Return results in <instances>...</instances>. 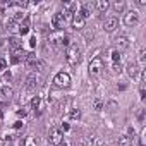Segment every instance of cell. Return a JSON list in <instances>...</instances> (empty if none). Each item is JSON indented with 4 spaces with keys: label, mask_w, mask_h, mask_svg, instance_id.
Instances as JSON below:
<instances>
[{
    "label": "cell",
    "mask_w": 146,
    "mask_h": 146,
    "mask_svg": "<svg viewBox=\"0 0 146 146\" xmlns=\"http://www.w3.org/2000/svg\"><path fill=\"white\" fill-rule=\"evenodd\" d=\"M91 11H93V5L86 2V4H83V5H81V11H79V14H81L84 19H88V17L91 16Z\"/></svg>",
    "instance_id": "obj_13"
},
{
    "label": "cell",
    "mask_w": 146,
    "mask_h": 146,
    "mask_svg": "<svg viewBox=\"0 0 146 146\" xmlns=\"http://www.w3.org/2000/svg\"><path fill=\"white\" fill-rule=\"evenodd\" d=\"M137 119H139V122H143V120H144V110H143V108L137 112Z\"/></svg>",
    "instance_id": "obj_28"
},
{
    "label": "cell",
    "mask_w": 146,
    "mask_h": 146,
    "mask_svg": "<svg viewBox=\"0 0 146 146\" xmlns=\"http://www.w3.org/2000/svg\"><path fill=\"white\" fill-rule=\"evenodd\" d=\"M95 7H96L100 12H107V11L110 9V2H108V0H98V2L95 4Z\"/></svg>",
    "instance_id": "obj_15"
},
{
    "label": "cell",
    "mask_w": 146,
    "mask_h": 146,
    "mask_svg": "<svg viewBox=\"0 0 146 146\" xmlns=\"http://www.w3.org/2000/svg\"><path fill=\"white\" fill-rule=\"evenodd\" d=\"M119 146H131V137L129 136H119Z\"/></svg>",
    "instance_id": "obj_20"
},
{
    "label": "cell",
    "mask_w": 146,
    "mask_h": 146,
    "mask_svg": "<svg viewBox=\"0 0 146 146\" xmlns=\"http://www.w3.org/2000/svg\"><path fill=\"white\" fill-rule=\"evenodd\" d=\"M9 45H11V48H12L14 52H17V50L23 48V41H21L19 36H11V38H9Z\"/></svg>",
    "instance_id": "obj_12"
},
{
    "label": "cell",
    "mask_w": 146,
    "mask_h": 146,
    "mask_svg": "<svg viewBox=\"0 0 146 146\" xmlns=\"http://www.w3.org/2000/svg\"><path fill=\"white\" fill-rule=\"evenodd\" d=\"M53 84L57 88H69L70 86V76L67 72H57L53 78Z\"/></svg>",
    "instance_id": "obj_3"
},
{
    "label": "cell",
    "mask_w": 146,
    "mask_h": 146,
    "mask_svg": "<svg viewBox=\"0 0 146 146\" xmlns=\"http://www.w3.org/2000/svg\"><path fill=\"white\" fill-rule=\"evenodd\" d=\"M139 23V14H137V11H129L127 14H124V24L125 26H136Z\"/></svg>",
    "instance_id": "obj_5"
},
{
    "label": "cell",
    "mask_w": 146,
    "mask_h": 146,
    "mask_svg": "<svg viewBox=\"0 0 146 146\" xmlns=\"http://www.w3.org/2000/svg\"><path fill=\"white\" fill-rule=\"evenodd\" d=\"M19 33H21V36H24V35L29 33V19L28 17L23 23H19Z\"/></svg>",
    "instance_id": "obj_16"
},
{
    "label": "cell",
    "mask_w": 146,
    "mask_h": 146,
    "mask_svg": "<svg viewBox=\"0 0 146 146\" xmlns=\"http://www.w3.org/2000/svg\"><path fill=\"white\" fill-rule=\"evenodd\" d=\"M70 24H72V28L74 29H84V24H86V19L79 14V11L72 16V19H70Z\"/></svg>",
    "instance_id": "obj_7"
},
{
    "label": "cell",
    "mask_w": 146,
    "mask_h": 146,
    "mask_svg": "<svg viewBox=\"0 0 146 146\" xmlns=\"http://www.w3.org/2000/svg\"><path fill=\"white\" fill-rule=\"evenodd\" d=\"M144 58H146V50H144V48H141V50H139V62H141V64H144Z\"/></svg>",
    "instance_id": "obj_26"
},
{
    "label": "cell",
    "mask_w": 146,
    "mask_h": 146,
    "mask_svg": "<svg viewBox=\"0 0 146 146\" xmlns=\"http://www.w3.org/2000/svg\"><path fill=\"white\" fill-rule=\"evenodd\" d=\"M26 113H28V110H26V108H19V110H17V115H19V117H21V115L24 117Z\"/></svg>",
    "instance_id": "obj_29"
},
{
    "label": "cell",
    "mask_w": 146,
    "mask_h": 146,
    "mask_svg": "<svg viewBox=\"0 0 146 146\" xmlns=\"http://www.w3.org/2000/svg\"><path fill=\"white\" fill-rule=\"evenodd\" d=\"M21 125H23V122H21V120H17V122H16V124H14V127H16V129H19V127H21Z\"/></svg>",
    "instance_id": "obj_32"
},
{
    "label": "cell",
    "mask_w": 146,
    "mask_h": 146,
    "mask_svg": "<svg viewBox=\"0 0 146 146\" xmlns=\"http://www.w3.org/2000/svg\"><path fill=\"white\" fill-rule=\"evenodd\" d=\"M124 7H125V2H124V0H115V2L112 4V9H113L115 12H122Z\"/></svg>",
    "instance_id": "obj_17"
},
{
    "label": "cell",
    "mask_w": 146,
    "mask_h": 146,
    "mask_svg": "<svg viewBox=\"0 0 146 146\" xmlns=\"http://www.w3.org/2000/svg\"><path fill=\"white\" fill-rule=\"evenodd\" d=\"M58 146H69V144H67V143H64V141H62V143H60V144H58Z\"/></svg>",
    "instance_id": "obj_34"
},
{
    "label": "cell",
    "mask_w": 146,
    "mask_h": 146,
    "mask_svg": "<svg viewBox=\"0 0 146 146\" xmlns=\"http://www.w3.org/2000/svg\"><path fill=\"white\" fill-rule=\"evenodd\" d=\"M129 46V38L127 36H119L115 38V50L120 52V50H125Z\"/></svg>",
    "instance_id": "obj_10"
},
{
    "label": "cell",
    "mask_w": 146,
    "mask_h": 146,
    "mask_svg": "<svg viewBox=\"0 0 146 146\" xmlns=\"http://www.w3.org/2000/svg\"><path fill=\"white\" fill-rule=\"evenodd\" d=\"M35 88H36V76L35 74H29L26 78V90L28 91H33Z\"/></svg>",
    "instance_id": "obj_14"
},
{
    "label": "cell",
    "mask_w": 146,
    "mask_h": 146,
    "mask_svg": "<svg viewBox=\"0 0 146 146\" xmlns=\"http://www.w3.org/2000/svg\"><path fill=\"white\" fill-rule=\"evenodd\" d=\"M125 70H127V76H129L131 79H136V78L139 76V72H141V69H139V65H137L136 62H129L127 67H125Z\"/></svg>",
    "instance_id": "obj_8"
},
{
    "label": "cell",
    "mask_w": 146,
    "mask_h": 146,
    "mask_svg": "<svg viewBox=\"0 0 146 146\" xmlns=\"http://www.w3.org/2000/svg\"><path fill=\"white\" fill-rule=\"evenodd\" d=\"M0 91H2V95H4L5 100H11V98H12V90H11V88H2Z\"/></svg>",
    "instance_id": "obj_23"
},
{
    "label": "cell",
    "mask_w": 146,
    "mask_h": 146,
    "mask_svg": "<svg viewBox=\"0 0 146 146\" xmlns=\"http://www.w3.org/2000/svg\"><path fill=\"white\" fill-rule=\"evenodd\" d=\"M16 26H17V23H16V21H14L12 17H11V19H9V21L5 23V28H7V29H14Z\"/></svg>",
    "instance_id": "obj_25"
},
{
    "label": "cell",
    "mask_w": 146,
    "mask_h": 146,
    "mask_svg": "<svg viewBox=\"0 0 146 146\" xmlns=\"http://www.w3.org/2000/svg\"><path fill=\"white\" fill-rule=\"evenodd\" d=\"M65 60L70 67H76L81 62V48L78 45H69L67 46V53H65Z\"/></svg>",
    "instance_id": "obj_1"
},
{
    "label": "cell",
    "mask_w": 146,
    "mask_h": 146,
    "mask_svg": "<svg viewBox=\"0 0 146 146\" xmlns=\"http://www.w3.org/2000/svg\"><path fill=\"white\" fill-rule=\"evenodd\" d=\"M48 141H50L52 144L58 146V144L64 141V134H62V131H60V129H52V131L48 132Z\"/></svg>",
    "instance_id": "obj_6"
},
{
    "label": "cell",
    "mask_w": 146,
    "mask_h": 146,
    "mask_svg": "<svg viewBox=\"0 0 146 146\" xmlns=\"http://www.w3.org/2000/svg\"><path fill=\"white\" fill-rule=\"evenodd\" d=\"M50 43L53 46H60L62 45V35H52L50 36Z\"/></svg>",
    "instance_id": "obj_18"
},
{
    "label": "cell",
    "mask_w": 146,
    "mask_h": 146,
    "mask_svg": "<svg viewBox=\"0 0 146 146\" xmlns=\"http://www.w3.org/2000/svg\"><path fill=\"white\" fill-rule=\"evenodd\" d=\"M112 57V64H120V52H117V50H112V53H110Z\"/></svg>",
    "instance_id": "obj_21"
},
{
    "label": "cell",
    "mask_w": 146,
    "mask_h": 146,
    "mask_svg": "<svg viewBox=\"0 0 146 146\" xmlns=\"http://www.w3.org/2000/svg\"><path fill=\"white\" fill-rule=\"evenodd\" d=\"M102 70H103V60L102 57H93L91 62H90V76L96 78L102 74Z\"/></svg>",
    "instance_id": "obj_2"
},
{
    "label": "cell",
    "mask_w": 146,
    "mask_h": 146,
    "mask_svg": "<svg viewBox=\"0 0 146 146\" xmlns=\"http://www.w3.org/2000/svg\"><path fill=\"white\" fill-rule=\"evenodd\" d=\"M29 45H31V46H35V45H36V38H35V36H31V40H29Z\"/></svg>",
    "instance_id": "obj_30"
},
{
    "label": "cell",
    "mask_w": 146,
    "mask_h": 146,
    "mask_svg": "<svg viewBox=\"0 0 146 146\" xmlns=\"http://www.w3.org/2000/svg\"><path fill=\"white\" fill-rule=\"evenodd\" d=\"M31 108H33L35 112L41 113V112H43V108H45V103H43V100H41L40 96H35V98L31 100Z\"/></svg>",
    "instance_id": "obj_11"
},
{
    "label": "cell",
    "mask_w": 146,
    "mask_h": 146,
    "mask_svg": "<svg viewBox=\"0 0 146 146\" xmlns=\"http://www.w3.org/2000/svg\"><path fill=\"white\" fill-rule=\"evenodd\" d=\"M69 119H72V120H79V119H81V110L72 108V110L69 112Z\"/></svg>",
    "instance_id": "obj_19"
},
{
    "label": "cell",
    "mask_w": 146,
    "mask_h": 146,
    "mask_svg": "<svg viewBox=\"0 0 146 146\" xmlns=\"http://www.w3.org/2000/svg\"><path fill=\"white\" fill-rule=\"evenodd\" d=\"M60 131H69V124H62V129Z\"/></svg>",
    "instance_id": "obj_33"
},
{
    "label": "cell",
    "mask_w": 146,
    "mask_h": 146,
    "mask_svg": "<svg viewBox=\"0 0 146 146\" xmlns=\"http://www.w3.org/2000/svg\"><path fill=\"white\" fill-rule=\"evenodd\" d=\"M93 38H95V31H93L91 28L84 29V40H86V41H91Z\"/></svg>",
    "instance_id": "obj_22"
},
{
    "label": "cell",
    "mask_w": 146,
    "mask_h": 146,
    "mask_svg": "<svg viewBox=\"0 0 146 146\" xmlns=\"http://www.w3.org/2000/svg\"><path fill=\"white\" fill-rule=\"evenodd\" d=\"M7 69V60L4 57H0V70H5Z\"/></svg>",
    "instance_id": "obj_27"
},
{
    "label": "cell",
    "mask_w": 146,
    "mask_h": 146,
    "mask_svg": "<svg viewBox=\"0 0 146 146\" xmlns=\"http://www.w3.org/2000/svg\"><path fill=\"white\" fill-rule=\"evenodd\" d=\"M117 28H119V19H117V17H108V19L105 21V24H103V29H105L107 33H113Z\"/></svg>",
    "instance_id": "obj_9"
},
{
    "label": "cell",
    "mask_w": 146,
    "mask_h": 146,
    "mask_svg": "<svg viewBox=\"0 0 146 146\" xmlns=\"http://www.w3.org/2000/svg\"><path fill=\"white\" fill-rule=\"evenodd\" d=\"M137 5H139V7H143V5H146V0H137Z\"/></svg>",
    "instance_id": "obj_31"
},
{
    "label": "cell",
    "mask_w": 146,
    "mask_h": 146,
    "mask_svg": "<svg viewBox=\"0 0 146 146\" xmlns=\"http://www.w3.org/2000/svg\"><path fill=\"white\" fill-rule=\"evenodd\" d=\"M52 28L55 31H60V29L65 28V17H64L62 12H55L53 14V17H52Z\"/></svg>",
    "instance_id": "obj_4"
},
{
    "label": "cell",
    "mask_w": 146,
    "mask_h": 146,
    "mask_svg": "<svg viewBox=\"0 0 146 146\" xmlns=\"http://www.w3.org/2000/svg\"><path fill=\"white\" fill-rule=\"evenodd\" d=\"M93 108H95V110H102V108H103V102H102L100 98H96V100L93 102Z\"/></svg>",
    "instance_id": "obj_24"
}]
</instances>
